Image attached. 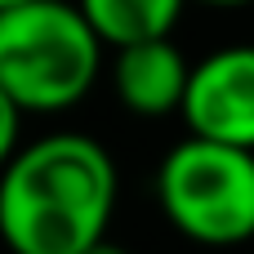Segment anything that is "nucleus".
Masks as SVG:
<instances>
[{
	"mask_svg": "<svg viewBox=\"0 0 254 254\" xmlns=\"http://www.w3.org/2000/svg\"><path fill=\"white\" fill-rule=\"evenodd\" d=\"M121 196L112 152L76 129L40 134L0 174V237L9 254H89L107 241Z\"/></svg>",
	"mask_w": 254,
	"mask_h": 254,
	"instance_id": "1",
	"label": "nucleus"
},
{
	"mask_svg": "<svg viewBox=\"0 0 254 254\" xmlns=\"http://www.w3.org/2000/svg\"><path fill=\"white\" fill-rule=\"evenodd\" d=\"M103 36L80 4L31 0L0 9V94L27 116H58L98 85Z\"/></svg>",
	"mask_w": 254,
	"mask_h": 254,
	"instance_id": "2",
	"label": "nucleus"
},
{
	"mask_svg": "<svg viewBox=\"0 0 254 254\" xmlns=\"http://www.w3.org/2000/svg\"><path fill=\"white\" fill-rule=\"evenodd\" d=\"M165 223L205 250L254 241V152L214 138H179L156 165Z\"/></svg>",
	"mask_w": 254,
	"mask_h": 254,
	"instance_id": "3",
	"label": "nucleus"
},
{
	"mask_svg": "<svg viewBox=\"0 0 254 254\" xmlns=\"http://www.w3.org/2000/svg\"><path fill=\"white\" fill-rule=\"evenodd\" d=\"M179 116L196 138L254 152V45H223L192 63Z\"/></svg>",
	"mask_w": 254,
	"mask_h": 254,
	"instance_id": "4",
	"label": "nucleus"
},
{
	"mask_svg": "<svg viewBox=\"0 0 254 254\" xmlns=\"http://www.w3.org/2000/svg\"><path fill=\"white\" fill-rule=\"evenodd\" d=\"M188 85H192V63L183 58V49L170 36L125 45L112 58V89L129 116L161 121V116L183 112Z\"/></svg>",
	"mask_w": 254,
	"mask_h": 254,
	"instance_id": "5",
	"label": "nucleus"
},
{
	"mask_svg": "<svg viewBox=\"0 0 254 254\" xmlns=\"http://www.w3.org/2000/svg\"><path fill=\"white\" fill-rule=\"evenodd\" d=\"M76 4L112 49L170 36L188 9V0H76Z\"/></svg>",
	"mask_w": 254,
	"mask_h": 254,
	"instance_id": "6",
	"label": "nucleus"
},
{
	"mask_svg": "<svg viewBox=\"0 0 254 254\" xmlns=\"http://www.w3.org/2000/svg\"><path fill=\"white\" fill-rule=\"evenodd\" d=\"M22 116H27V112H22L13 98H4V94H0V161L18 156V152L27 147V143H22V134H18V129H22Z\"/></svg>",
	"mask_w": 254,
	"mask_h": 254,
	"instance_id": "7",
	"label": "nucleus"
},
{
	"mask_svg": "<svg viewBox=\"0 0 254 254\" xmlns=\"http://www.w3.org/2000/svg\"><path fill=\"white\" fill-rule=\"evenodd\" d=\"M89 254H134L129 250V246H121V241H112V237H107V241H98V246H94V250Z\"/></svg>",
	"mask_w": 254,
	"mask_h": 254,
	"instance_id": "8",
	"label": "nucleus"
},
{
	"mask_svg": "<svg viewBox=\"0 0 254 254\" xmlns=\"http://www.w3.org/2000/svg\"><path fill=\"white\" fill-rule=\"evenodd\" d=\"M196 4H210V9H246L254 0H196Z\"/></svg>",
	"mask_w": 254,
	"mask_h": 254,
	"instance_id": "9",
	"label": "nucleus"
},
{
	"mask_svg": "<svg viewBox=\"0 0 254 254\" xmlns=\"http://www.w3.org/2000/svg\"><path fill=\"white\" fill-rule=\"evenodd\" d=\"M18 4H31V0H0V9H18Z\"/></svg>",
	"mask_w": 254,
	"mask_h": 254,
	"instance_id": "10",
	"label": "nucleus"
}]
</instances>
